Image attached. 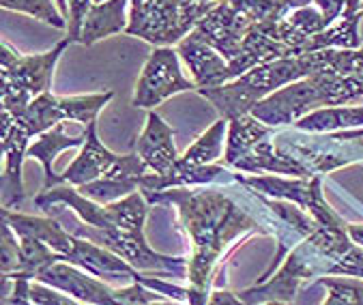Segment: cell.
<instances>
[{
  "instance_id": "cell-1",
  "label": "cell",
  "mask_w": 363,
  "mask_h": 305,
  "mask_svg": "<svg viewBox=\"0 0 363 305\" xmlns=\"http://www.w3.org/2000/svg\"><path fill=\"white\" fill-rule=\"evenodd\" d=\"M222 187L213 189H185L170 187L149 198V204L172 202L179 209L181 223L191 239V258H189V303H208L211 282L215 265L228 250V245L243 235H269L264 226H258L256 217L247 213L254 202V189L250 187L247 202H241L243 189L239 196H228Z\"/></svg>"
},
{
  "instance_id": "cell-2",
  "label": "cell",
  "mask_w": 363,
  "mask_h": 305,
  "mask_svg": "<svg viewBox=\"0 0 363 305\" xmlns=\"http://www.w3.org/2000/svg\"><path fill=\"white\" fill-rule=\"evenodd\" d=\"M35 204L43 213H50L56 204H69L82 217V223L71 231L76 237L116 252L140 271L187 279L189 260L157 254L144 239L142 226L149 215V200L142 192H133L110 204H99L82 196L78 189H74V185L60 183L52 189H43V194L35 198Z\"/></svg>"
},
{
  "instance_id": "cell-3",
  "label": "cell",
  "mask_w": 363,
  "mask_h": 305,
  "mask_svg": "<svg viewBox=\"0 0 363 305\" xmlns=\"http://www.w3.org/2000/svg\"><path fill=\"white\" fill-rule=\"evenodd\" d=\"M325 69H340L346 75H363V48H327L318 52L275 58L250 69L233 82L215 89H198V93L208 99L222 116L235 118L252 112L260 99L269 97L281 87Z\"/></svg>"
},
{
  "instance_id": "cell-4",
  "label": "cell",
  "mask_w": 363,
  "mask_h": 305,
  "mask_svg": "<svg viewBox=\"0 0 363 305\" xmlns=\"http://www.w3.org/2000/svg\"><path fill=\"white\" fill-rule=\"evenodd\" d=\"M114 93L78 95V97H56L50 91L33 99L20 114H9L3 110V152L7 157L3 174V206L18 209L26 198L22 183V164L26 157L28 140L39 135L60 121H76L91 125L97 121L101 108L112 101Z\"/></svg>"
},
{
  "instance_id": "cell-5",
  "label": "cell",
  "mask_w": 363,
  "mask_h": 305,
  "mask_svg": "<svg viewBox=\"0 0 363 305\" xmlns=\"http://www.w3.org/2000/svg\"><path fill=\"white\" fill-rule=\"evenodd\" d=\"M361 97L363 75H346L340 69H325L260 99L250 114L271 127H290L314 110L344 106Z\"/></svg>"
},
{
  "instance_id": "cell-6",
  "label": "cell",
  "mask_w": 363,
  "mask_h": 305,
  "mask_svg": "<svg viewBox=\"0 0 363 305\" xmlns=\"http://www.w3.org/2000/svg\"><path fill=\"white\" fill-rule=\"evenodd\" d=\"M71 41L65 37L50 52L43 54H20L11 43L0 45V95L3 110L9 114H20L33 99L48 93L52 87L54 67Z\"/></svg>"
},
{
  "instance_id": "cell-7",
  "label": "cell",
  "mask_w": 363,
  "mask_h": 305,
  "mask_svg": "<svg viewBox=\"0 0 363 305\" xmlns=\"http://www.w3.org/2000/svg\"><path fill=\"white\" fill-rule=\"evenodd\" d=\"M217 3L196 0H129L127 35L153 45H174L185 39Z\"/></svg>"
},
{
  "instance_id": "cell-8",
  "label": "cell",
  "mask_w": 363,
  "mask_h": 305,
  "mask_svg": "<svg viewBox=\"0 0 363 305\" xmlns=\"http://www.w3.org/2000/svg\"><path fill=\"white\" fill-rule=\"evenodd\" d=\"M179 56V50H174L172 45H155L135 82L131 97L133 108L153 110L172 95L198 91V84L194 80H187L181 71Z\"/></svg>"
},
{
  "instance_id": "cell-9",
  "label": "cell",
  "mask_w": 363,
  "mask_h": 305,
  "mask_svg": "<svg viewBox=\"0 0 363 305\" xmlns=\"http://www.w3.org/2000/svg\"><path fill=\"white\" fill-rule=\"evenodd\" d=\"M35 279L54 286L60 292H67L82 303H116L114 288H110L108 284L97 279V275L93 277V273L69 260L52 262L43 271H39Z\"/></svg>"
},
{
  "instance_id": "cell-10",
  "label": "cell",
  "mask_w": 363,
  "mask_h": 305,
  "mask_svg": "<svg viewBox=\"0 0 363 305\" xmlns=\"http://www.w3.org/2000/svg\"><path fill=\"white\" fill-rule=\"evenodd\" d=\"M179 54L187 62L198 89H215L230 82V65L196 28L179 41Z\"/></svg>"
},
{
  "instance_id": "cell-11",
  "label": "cell",
  "mask_w": 363,
  "mask_h": 305,
  "mask_svg": "<svg viewBox=\"0 0 363 305\" xmlns=\"http://www.w3.org/2000/svg\"><path fill=\"white\" fill-rule=\"evenodd\" d=\"M172 138H174V129L157 112L151 110L147 127H144L142 135L133 144L138 155L144 160V164L149 166L151 172L168 174L177 168L181 157H179Z\"/></svg>"
},
{
  "instance_id": "cell-12",
  "label": "cell",
  "mask_w": 363,
  "mask_h": 305,
  "mask_svg": "<svg viewBox=\"0 0 363 305\" xmlns=\"http://www.w3.org/2000/svg\"><path fill=\"white\" fill-rule=\"evenodd\" d=\"M80 148L82 150H80V155L76 157V162H71L69 168L60 174V183H69L74 187H80V185L91 183V181H97L104 174H108V170L118 160L116 152L108 150L101 144V140L97 135V121H93L89 125L86 142Z\"/></svg>"
},
{
  "instance_id": "cell-13",
  "label": "cell",
  "mask_w": 363,
  "mask_h": 305,
  "mask_svg": "<svg viewBox=\"0 0 363 305\" xmlns=\"http://www.w3.org/2000/svg\"><path fill=\"white\" fill-rule=\"evenodd\" d=\"M69 123H76V121H60L52 129L39 133L37 140L33 144H28V148H26V157H35L43 166V172H45V185H43V189H52L54 185H60V177H56V172L52 168V164H54L58 152H62L67 148L82 146L86 142L89 129L86 131H80L78 135H67Z\"/></svg>"
},
{
  "instance_id": "cell-14",
  "label": "cell",
  "mask_w": 363,
  "mask_h": 305,
  "mask_svg": "<svg viewBox=\"0 0 363 305\" xmlns=\"http://www.w3.org/2000/svg\"><path fill=\"white\" fill-rule=\"evenodd\" d=\"M3 221H7L13 233L18 237L26 235V237H35L43 243H48L52 250H56L58 254L67 256L76 245V235L74 233H67L65 228L50 217H33V215H22L16 213L13 209L3 206Z\"/></svg>"
},
{
  "instance_id": "cell-15",
  "label": "cell",
  "mask_w": 363,
  "mask_h": 305,
  "mask_svg": "<svg viewBox=\"0 0 363 305\" xmlns=\"http://www.w3.org/2000/svg\"><path fill=\"white\" fill-rule=\"evenodd\" d=\"M129 0H106V3H93L84 18L80 43L82 45H93L106 37L125 33L129 26V16H127Z\"/></svg>"
},
{
  "instance_id": "cell-16",
  "label": "cell",
  "mask_w": 363,
  "mask_h": 305,
  "mask_svg": "<svg viewBox=\"0 0 363 305\" xmlns=\"http://www.w3.org/2000/svg\"><path fill=\"white\" fill-rule=\"evenodd\" d=\"M228 121H230V125H228L226 152H224V164L228 168H233L235 162L241 160L258 140H262V138H267V135H271L275 131V127L258 121L250 112L241 114V116H235V118H228Z\"/></svg>"
},
{
  "instance_id": "cell-17",
  "label": "cell",
  "mask_w": 363,
  "mask_h": 305,
  "mask_svg": "<svg viewBox=\"0 0 363 305\" xmlns=\"http://www.w3.org/2000/svg\"><path fill=\"white\" fill-rule=\"evenodd\" d=\"M297 131H312V133H329L342 129H361L363 127V106H331L314 110L301 116L295 125Z\"/></svg>"
},
{
  "instance_id": "cell-18",
  "label": "cell",
  "mask_w": 363,
  "mask_h": 305,
  "mask_svg": "<svg viewBox=\"0 0 363 305\" xmlns=\"http://www.w3.org/2000/svg\"><path fill=\"white\" fill-rule=\"evenodd\" d=\"M228 118L222 116L217 123H213L185 152L181 155L179 164L183 166H206V164H217L220 157H224V135L228 133Z\"/></svg>"
},
{
  "instance_id": "cell-19",
  "label": "cell",
  "mask_w": 363,
  "mask_h": 305,
  "mask_svg": "<svg viewBox=\"0 0 363 305\" xmlns=\"http://www.w3.org/2000/svg\"><path fill=\"white\" fill-rule=\"evenodd\" d=\"M0 7L5 11H18L30 16L39 22L50 24L52 28L67 30V18L60 13L56 0H0Z\"/></svg>"
},
{
  "instance_id": "cell-20",
  "label": "cell",
  "mask_w": 363,
  "mask_h": 305,
  "mask_svg": "<svg viewBox=\"0 0 363 305\" xmlns=\"http://www.w3.org/2000/svg\"><path fill=\"white\" fill-rule=\"evenodd\" d=\"M318 284L327 288V305L363 303V277L342 275V277H318Z\"/></svg>"
},
{
  "instance_id": "cell-21",
  "label": "cell",
  "mask_w": 363,
  "mask_h": 305,
  "mask_svg": "<svg viewBox=\"0 0 363 305\" xmlns=\"http://www.w3.org/2000/svg\"><path fill=\"white\" fill-rule=\"evenodd\" d=\"M67 5H69V20H67V35L65 37L71 43H80L84 18H86L89 9L93 7V0H67Z\"/></svg>"
},
{
  "instance_id": "cell-22",
  "label": "cell",
  "mask_w": 363,
  "mask_h": 305,
  "mask_svg": "<svg viewBox=\"0 0 363 305\" xmlns=\"http://www.w3.org/2000/svg\"><path fill=\"white\" fill-rule=\"evenodd\" d=\"M60 290L54 286H48L43 282L33 279L28 286V296L30 303H50V305H69V303H76V299H67L62 294H58Z\"/></svg>"
},
{
  "instance_id": "cell-23",
  "label": "cell",
  "mask_w": 363,
  "mask_h": 305,
  "mask_svg": "<svg viewBox=\"0 0 363 305\" xmlns=\"http://www.w3.org/2000/svg\"><path fill=\"white\" fill-rule=\"evenodd\" d=\"M237 294L235 292H228V290H213L208 294V303H243L241 296H237Z\"/></svg>"
},
{
  "instance_id": "cell-24",
  "label": "cell",
  "mask_w": 363,
  "mask_h": 305,
  "mask_svg": "<svg viewBox=\"0 0 363 305\" xmlns=\"http://www.w3.org/2000/svg\"><path fill=\"white\" fill-rule=\"evenodd\" d=\"M348 233L357 245L363 248V223H348Z\"/></svg>"
},
{
  "instance_id": "cell-25",
  "label": "cell",
  "mask_w": 363,
  "mask_h": 305,
  "mask_svg": "<svg viewBox=\"0 0 363 305\" xmlns=\"http://www.w3.org/2000/svg\"><path fill=\"white\" fill-rule=\"evenodd\" d=\"M56 5H58L60 13L69 20V5H67V0H56Z\"/></svg>"
},
{
  "instance_id": "cell-26",
  "label": "cell",
  "mask_w": 363,
  "mask_h": 305,
  "mask_svg": "<svg viewBox=\"0 0 363 305\" xmlns=\"http://www.w3.org/2000/svg\"><path fill=\"white\" fill-rule=\"evenodd\" d=\"M196 3H220V0H196Z\"/></svg>"
},
{
  "instance_id": "cell-27",
  "label": "cell",
  "mask_w": 363,
  "mask_h": 305,
  "mask_svg": "<svg viewBox=\"0 0 363 305\" xmlns=\"http://www.w3.org/2000/svg\"><path fill=\"white\" fill-rule=\"evenodd\" d=\"M93 3H106V0H93Z\"/></svg>"
}]
</instances>
